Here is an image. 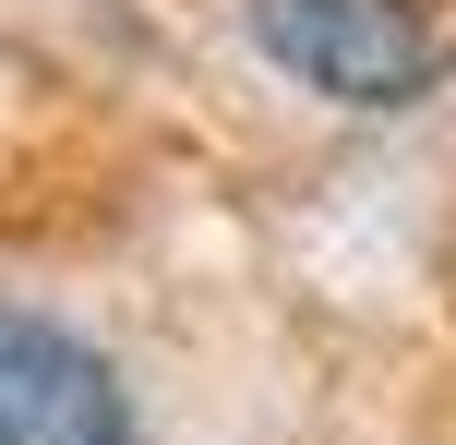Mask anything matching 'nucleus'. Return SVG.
Here are the masks:
<instances>
[{
    "label": "nucleus",
    "instance_id": "nucleus-1",
    "mask_svg": "<svg viewBox=\"0 0 456 445\" xmlns=\"http://www.w3.org/2000/svg\"><path fill=\"white\" fill-rule=\"evenodd\" d=\"M252 48L324 109H420L444 72L420 0H252Z\"/></svg>",
    "mask_w": 456,
    "mask_h": 445
},
{
    "label": "nucleus",
    "instance_id": "nucleus-2",
    "mask_svg": "<svg viewBox=\"0 0 456 445\" xmlns=\"http://www.w3.org/2000/svg\"><path fill=\"white\" fill-rule=\"evenodd\" d=\"M0 445H144V422L96 337L0 301Z\"/></svg>",
    "mask_w": 456,
    "mask_h": 445
}]
</instances>
